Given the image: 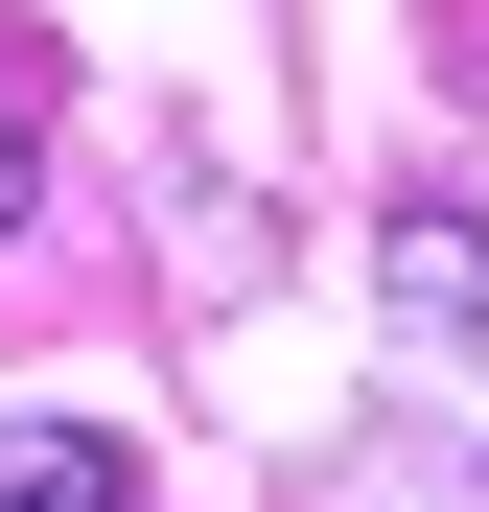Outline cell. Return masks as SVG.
Segmentation results:
<instances>
[{
  "label": "cell",
  "mask_w": 489,
  "mask_h": 512,
  "mask_svg": "<svg viewBox=\"0 0 489 512\" xmlns=\"http://www.w3.org/2000/svg\"><path fill=\"white\" fill-rule=\"evenodd\" d=\"M396 326H420V350H489V210H396Z\"/></svg>",
  "instance_id": "obj_1"
},
{
  "label": "cell",
  "mask_w": 489,
  "mask_h": 512,
  "mask_svg": "<svg viewBox=\"0 0 489 512\" xmlns=\"http://www.w3.org/2000/svg\"><path fill=\"white\" fill-rule=\"evenodd\" d=\"M0 512H140V443L117 419H24L0 443Z\"/></svg>",
  "instance_id": "obj_2"
},
{
  "label": "cell",
  "mask_w": 489,
  "mask_h": 512,
  "mask_svg": "<svg viewBox=\"0 0 489 512\" xmlns=\"http://www.w3.org/2000/svg\"><path fill=\"white\" fill-rule=\"evenodd\" d=\"M47 210V117H24V70H0V233Z\"/></svg>",
  "instance_id": "obj_3"
}]
</instances>
